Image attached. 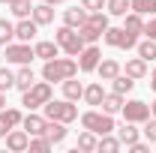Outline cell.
Listing matches in <instances>:
<instances>
[{
	"label": "cell",
	"instance_id": "1",
	"mask_svg": "<svg viewBox=\"0 0 156 153\" xmlns=\"http://www.w3.org/2000/svg\"><path fill=\"white\" fill-rule=\"evenodd\" d=\"M78 75V60L75 57H51V60H45V66H42V78L45 81H51V84H63L66 78H72Z\"/></svg>",
	"mask_w": 156,
	"mask_h": 153
},
{
	"label": "cell",
	"instance_id": "2",
	"mask_svg": "<svg viewBox=\"0 0 156 153\" xmlns=\"http://www.w3.org/2000/svg\"><path fill=\"white\" fill-rule=\"evenodd\" d=\"M42 111H45L48 120H60V123H66V126L78 120V108H75V102H69V99H48V102L42 105Z\"/></svg>",
	"mask_w": 156,
	"mask_h": 153
},
{
	"label": "cell",
	"instance_id": "3",
	"mask_svg": "<svg viewBox=\"0 0 156 153\" xmlns=\"http://www.w3.org/2000/svg\"><path fill=\"white\" fill-rule=\"evenodd\" d=\"M54 42L60 45V51H63V54H69V57H78V54L84 51V45H87L75 27H66V24L54 30Z\"/></svg>",
	"mask_w": 156,
	"mask_h": 153
},
{
	"label": "cell",
	"instance_id": "4",
	"mask_svg": "<svg viewBox=\"0 0 156 153\" xmlns=\"http://www.w3.org/2000/svg\"><path fill=\"white\" fill-rule=\"evenodd\" d=\"M81 126L84 129H90V132L96 135H108L114 132V114H105V111H96V108H90V111H84L81 114Z\"/></svg>",
	"mask_w": 156,
	"mask_h": 153
},
{
	"label": "cell",
	"instance_id": "5",
	"mask_svg": "<svg viewBox=\"0 0 156 153\" xmlns=\"http://www.w3.org/2000/svg\"><path fill=\"white\" fill-rule=\"evenodd\" d=\"M54 96V87H51V81H36L30 90H24V99H21V105L27 108V111H36V108H42L48 99Z\"/></svg>",
	"mask_w": 156,
	"mask_h": 153
},
{
	"label": "cell",
	"instance_id": "6",
	"mask_svg": "<svg viewBox=\"0 0 156 153\" xmlns=\"http://www.w3.org/2000/svg\"><path fill=\"white\" fill-rule=\"evenodd\" d=\"M105 45H111V48H123V51H129V48H135L138 45V36L135 33H129V30H123V27H108L105 33Z\"/></svg>",
	"mask_w": 156,
	"mask_h": 153
},
{
	"label": "cell",
	"instance_id": "7",
	"mask_svg": "<svg viewBox=\"0 0 156 153\" xmlns=\"http://www.w3.org/2000/svg\"><path fill=\"white\" fill-rule=\"evenodd\" d=\"M3 57H6V63L21 66V63H30V60L36 57V51H33L30 42H9V45L3 48Z\"/></svg>",
	"mask_w": 156,
	"mask_h": 153
},
{
	"label": "cell",
	"instance_id": "8",
	"mask_svg": "<svg viewBox=\"0 0 156 153\" xmlns=\"http://www.w3.org/2000/svg\"><path fill=\"white\" fill-rule=\"evenodd\" d=\"M120 114H123V120H129V123H144L150 117V105L141 102V99H129V102H123Z\"/></svg>",
	"mask_w": 156,
	"mask_h": 153
},
{
	"label": "cell",
	"instance_id": "9",
	"mask_svg": "<svg viewBox=\"0 0 156 153\" xmlns=\"http://www.w3.org/2000/svg\"><path fill=\"white\" fill-rule=\"evenodd\" d=\"M99 60H102V48H99L96 42L93 45H84V51L78 54V69L81 72H96Z\"/></svg>",
	"mask_w": 156,
	"mask_h": 153
},
{
	"label": "cell",
	"instance_id": "10",
	"mask_svg": "<svg viewBox=\"0 0 156 153\" xmlns=\"http://www.w3.org/2000/svg\"><path fill=\"white\" fill-rule=\"evenodd\" d=\"M120 72H123V66H120V60H114V57L99 60V66H96V75H99V81H111V78H117Z\"/></svg>",
	"mask_w": 156,
	"mask_h": 153
},
{
	"label": "cell",
	"instance_id": "11",
	"mask_svg": "<svg viewBox=\"0 0 156 153\" xmlns=\"http://www.w3.org/2000/svg\"><path fill=\"white\" fill-rule=\"evenodd\" d=\"M21 129L27 135H45V114H24L21 117Z\"/></svg>",
	"mask_w": 156,
	"mask_h": 153
},
{
	"label": "cell",
	"instance_id": "12",
	"mask_svg": "<svg viewBox=\"0 0 156 153\" xmlns=\"http://www.w3.org/2000/svg\"><path fill=\"white\" fill-rule=\"evenodd\" d=\"M30 18L36 21L39 27H48V24H54V6L42 0V3H36V6H33V12H30Z\"/></svg>",
	"mask_w": 156,
	"mask_h": 153
},
{
	"label": "cell",
	"instance_id": "13",
	"mask_svg": "<svg viewBox=\"0 0 156 153\" xmlns=\"http://www.w3.org/2000/svg\"><path fill=\"white\" fill-rule=\"evenodd\" d=\"M21 111L18 108H6V111H0V138H6V132L9 129H15V126H21Z\"/></svg>",
	"mask_w": 156,
	"mask_h": 153
},
{
	"label": "cell",
	"instance_id": "14",
	"mask_svg": "<svg viewBox=\"0 0 156 153\" xmlns=\"http://www.w3.org/2000/svg\"><path fill=\"white\" fill-rule=\"evenodd\" d=\"M3 141H6V147H9V150L21 153V150H27V144H30V135L24 132V129H9Z\"/></svg>",
	"mask_w": 156,
	"mask_h": 153
},
{
	"label": "cell",
	"instance_id": "15",
	"mask_svg": "<svg viewBox=\"0 0 156 153\" xmlns=\"http://www.w3.org/2000/svg\"><path fill=\"white\" fill-rule=\"evenodd\" d=\"M36 30H39V24L33 18H18L15 21V39L18 42H30V39L36 36Z\"/></svg>",
	"mask_w": 156,
	"mask_h": 153
},
{
	"label": "cell",
	"instance_id": "16",
	"mask_svg": "<svg viewBox=\"0 0 156 153\" xmlns=\"http://www.w3.org/2000/svg\"><path fill=\"white\" fill-rule=\"evenodd\" d=\"M33 84H36V75H33L30 63H21V66H18V72H15V87H18L21 93H24V90H30Z\"/></svg>",
	"mask_w": 156,
	"mask_h": 153
},
{
	"label": "cell",
	"instance_id": "17",
	"mask_svg": "<svg viewBox=\"0 0 156 153\" xmlns=\"http://www.w3.org/2000/svg\"><path fill=\"white\" fill-rule=\"evenodd\" d=\"M66 132H69L66 123H60V120H48V117H45V138H48L51 144H60V141L66 138Z\"/></svg>",
	"mask_w": 156,
	"mask_h": 153
},
{
	"label": "cell",
	"instance_id": "18",
	"mask_svg": "<svg viewBox=\"0 0 156 153\" xmlns=\"http://www.w3.org/2000/svg\"><path fill=\"white\" fill-rule=\"evenodd\" d=\"M33 51H36L39 60H51V57H57V54H60V45L54 42V39H39L36 45H33Z\"/></svg>",
	"mask_w": 156,
	"mask_h": 153
},
{
	"label": "cell",
	"instance_id": "19",
	"mask_svg": "<svg viewBox=\"0 0 156 153\" xmlns=\"http://www.w3.org/2000/svg\"><path fill=\"white\" fill-rule=\"evenodd\" d=\"M84 21H87V9H84V6H81V9H78V6L63 9V24H66V27H75V30H78Z\"/></svg>",
	"mask_w": 156,
	"mask_h": 153
},
{
	"label": "cell",
	"instance_id": "20",
	"mask_svg": "<svg viewBox=\"0 0 156 153\" xmlns=\"http://www.w3.org/2000/svg\"><path fill=\"white\" fill-rule=\"evenodd\" d=\"M123 72H126L129 78H135V81H141V78L147 75V60L144 57H129L126 66H123Z\"/></svg>",
	"mask_w": 156,
	"mask_h": 153
},
{
	"label": "cell",
	"instance_id": "21",
	"mask_svg": "<svg viewBox=\"0 0 156 153\" xmlns=\"http://www.w3.org/2000/svg\"><path fill=\"white\" fill-rule=\"evenodd\" d=\"M81 99H84L87 105H102V99H105V87H102V81H93V84H87Z\"/></svg>",
	"mask_w": 156,
	"mask_h": 153
},
{
	"label": "cell",
	"instance_id": "22",
	"mask_svg": "<svg viewBox=\"0 0 156 153\" xmlns=\"http://www.w3.org/2000/svg\"><path fill=\"white\" fill-rule=\"evenodd\" d=\"M135 126H138V123H129V120H126V123H123L120 129H114L123 147H129V144H135V141H141V138H138V129H135Z\"/></svg>",
	"mask_w": 156,
	"mask_h": 153
},
{
	"label": "cell",
	"instance_id": "23",
	"mask_svg": "<svg viewBox=\"0 0 156 153\" xmlns=\"http://www.w3.org/2000/svg\"><path fill=\"white\" fill-rule=\"evenodd\" d=\"M123 30H129V33H135V36H141L144 33V15H138V12H126L123 15Z\"/></svg>",
	"mask_w": 156,
	"mask_h": 153
},
{
	"label": "cell",
	"instance_id": "24",
	"mask_svg": "<svg viewBox=\"0 0 156 153\" xmlns=\"http://www.w3.org/2000/svg\"><path fill=\"white\" fill-rule=\"evenodd\" d=\"M81 96H84V84H81V81H75V75L66 78V81H63V99H69V102H78Z\"/></svg>",
	"mask_w": 156,
	"mask_h": 153
},
{
	"label": "cell",
	"instance_id": "25",
	"mask_svg": "<svg viewBox=\"0 0 156 153\" xmlns=\"http://www.w3.org/2000/svg\"><path fill=\"white\" fill-rule=\"evenodd\" d=\"M132 87H135V78H129L126 72H120L117 78H111V90H114V93H120V96H126Z\"/></svg>",
	"mask_w": 156,
	"mask_h": 153
},
{
	"label": "cell",
	"instance_id": "26",
	"mask_svg": "<svg viewBox=\"0 0 156 153\" xmlns=\"http://www.w3.org/2000/svg\"><path fill=\"white\" fill-rule=\"evenodd\" d=\"M123 102H126V99L111 90V93H105V99H102V111H105V114H117V111L123 108Z\"/></svg>",
	"mask_w": 156,
	"mask_h": 153
},
{
	"label": "cell",
	"instance_id": "27",
	"mask_svg": "<svg viewBox=\"0 0 156 153\" xmlns=\"http://www.w3.org/2000/svg\"><path fill=\"white\" fill-rule=\"evenodd\" d=\"M6 6H9V12L15 18H30V12H33V3L30 0H9Z\"/></svg>",
	"mask_w": 156,
	"mask_h": 153
},
{
	"label": "cell",
	"instance_id": "28",
	"mask_svg": "<svg viewBox=\"0 0 156 153\" xmlns=\"http://www.w3.org/2000/svg\"><path fill=\"white\" fill-rule=\"evenodd\" d=\"M105 9H108V15L123 18V15L132 9V0H105Z\"/></svg>",
	"mask_w": 156,
	"mask_h": 153
},
{
	"label": "cell",
	"instance_id": "29",
	"mask_svg": "<svg viewBox=\"0 0 156 153\" xmlns=\"http://www.w3.org/2000/svg\"><path fill=\"white\" fill-rule=\"evenodd\" d=\"M120 147H123V144H120V138H114L111 132H108V135H99L96 150H102V153H117Z\"/></svg>",
	"mask_w": 156,
	"mask_h": 153
},
{
	"label": "cell",
	"instance_id": "30",
	"mask_svg": "<svg viewBox=\"0 0 156 153\" xmlns=\"http://www.w3.org/2000/svg\"><path fill=\"white\" fill-rule=\"evenodd\" d=\"M135 51H138V57H144L147 63L156 60V39H141V42L135 45Z\"/></svg>",
	"mask_w": 156,
	"mask_h": 153
},
{
	"label": "cell",
	"instance_id": "31",
	"mask_svg": "<svg viewBox=\"0 0 156 153\" xmlns=\"http://www.w3.org/2000/svg\"><path fill=\"white\" fill-rule=\"evenodd\" d=\"M9 42H15V24L9 18H0V45L6 48Z\"/></svg>",
	"mask_w": 156,
	"mask_h": 153
},
{
	"label": "cell",
	"instance_id": "32",
	"mask_svg": "<svg viewBox=\"0 0 156 153\" xmlns=\"http://www.w3.org/2000/svg\"><path fill=\"white\" fill-rule=\"evenodd\" d=\"M96 144H99V135L96 132H90V129H84V132L78 135V150H96Z\"/></svg>",
	"mask_w": 156,
	"mask_h": 153
},
{
	"label": "cell",
	"instance_id": "33",
	"mask_svg": "<svg viewBox=\"0 0 156 153\" xmlns=\"http://www.w3.org/2000/svg\"><path fill=\"white\" fill-rule=\"evenodd\" d=\"M51 147H54V144H51L45 135H30V144H27V150H30V153H48Z\"/></svg>",
	"mask_w": 156,
	"mask_h": 153
},
{
	"label": "cell",
	"instance_id": "34",
	"mask_svg": "<svg viewBox=\"0 0 156 153\" xmlns=\"http://www.w3.org/2000/svg\"><path fill=\"white\" fill-rule=\"evenodd\" d=\"M84 24H90V27H96L99 33H105V30H108V15H105L102 9H99V12H87V21H84Z\"/></svg>",
	"mask_w": 156,
	"mask_h": 153
},
{
	"label": "cell",
	"instance_id": "35",
	"mask_svg": "<svg viewBox=\"0 0 156 153\" xmlns=\"http://www.w3.org/2000/svg\"><path fill=\"white\" fill-rule=\"evenodd\" d=\"M132 12H138V15H156V0H132Z\"/></svg>",
	"mask_w": 156,
	"mask_h": 153
},
{
	"label": "cell",
	"instance_id": "36",
	"mask_svg": "<svg viewBox=\"0 0 156 153\" xmlns=\"http://www.w3.org/2000/svg\"><path fill=\"white\" fill-rule=\"evenodd\" d=\"M78 33H81V39H84L87 45H93V42L102 39V33H99L96 27H90V24H81V27H78Z\"/></svg>",
	"mask_w": 156,
	"mask_h": 153
},
{
	"label": "cell",
	"instance_id": "37",
	"mask_svg": "<svg viewBox=\"0 0 156 153\" xmlns=\"http://www.w3.org/2000/svg\"><path fill=\"white\" fill-rule=\"evenodd\" d=\"M12 87H15V72L9 66H3L0 69V90H12Z\"/></svg>",
	"mask_w": 156,
	"mask_h": 153
},
{
	"label": "cell",
	"instance_id": "38",
	"mask_svg": "<svg viewBox=\"0 0 156 153\" xmlns=\"http://www.w3.org/2000/svg\"><path fill=\"white\" fill-rule=\"evenodd\" d=\"M144 138H147L150 144H156V117H147V120H144Z\"/></svg>",
	"mask_w": 156,
	"mask_h": 153
},
{
	"label": "cell",
	"instance_id": "39",
	"mask_svg": "<svg viewBox=\"0 0 156 153\" xmlns=\"http://www.w3.org/2000/svg\"><path fill=\"white\" fill-rule=\"evenodd\" d=\"M81 6L87 12H99V9H105V0H81Z\"/></svg>",
	"mask_w": 156,
	"mask_h": 153
},
{
	"label": "cell",
	"instance_id": "40",
	"mask_svg": "<svg viewBox=\"0 0 156 153\" xmlns=\"http://www.w3.org/2000/svg\"><path fill=\"white\" fill-rule=\"evenodd\" d=\"M144 36L156 39V15H150V21H144Z\"/></svg>",
	"mask_w": 156,
	"mask_h": 153
},
{
	"label": "cell",
	"instance_id": "41",
	"mask_svg": "<svg viewBox=\"0 0 156 153\" xmlns=\"http://www.w3.org/2000/svg\"><path fill=\"white\" fill-rule=\"evenodd\" d=\"M129 150L132 153H147L150 150V141H147V144H144V141H135V144H129Z\"/></svg>",
	"mask_w": 156,
	"mask_h": 153
},
{
	"label": "cell",
	"instance_id": "42",
	"mask_svg": "<svg viewBox=\"0 0 156 153\" xmlns=\"http://www.w3.org/2000/svg\"><path fill=\"white\" fill-rule=\"evenodd\" d=\"M6 108V90H0V111Z\"/></svg>",
	"mask_w": 156,
	"mask_h": 153
},
{
	"label": "cell",
	"instance_id": "43",
	"mask_svg": "<svg viewBox=\"0 0 156 153\" xmlns=\"http://www.w3.org/2000/svg\"><path fill=\"white\" fill-rule=\"evenodd\" d=\"M150 87H153V93H156V69L150 72Z\"/></svg>",
	"mask_w": 156,
	"mask_h": 153
},
{
	"label": "cell",
	"instance_id": "44",
	"mask_svg": "<svg viewBox=\"0 0 156 153\" xmlns=\"http://www.w3.org/2000/svg\"><path fill=\"white\" fill-rule=\"evenodd\" d=\"M150 117H156V99L150 102Z\"/></svg>",
	"mask_w": 156,
	"mask_h": 153
},
{
	"label": "cell",
	"instance_id": "45",
	"mask_svg": "<svg viewBox=\"0 0 156 153\" xmlns=\"http://www.w3.org/2000/svg\"><path fill=\"white\" fill-rule=\"evenodd\" d=\"M45 3H51V6H57V3H63V0H45Z\"/></svg>",
	"mask_w": 156,
	"mask_h": 153
},
{
	"label": "cell",
	"instance_id": "46",
	"mask_svg": "<svg viewBox=\"0 0 156 153\" xmlns=\"http://www.w3.org/2000/svg\"><path fill=\"white\" fill-rule=\"evenodd\" d=\"M0 3H9V0H0Z\"/></svg>",
	"mask_w": 156,
	"mask_h": 153
}]
</instances>
